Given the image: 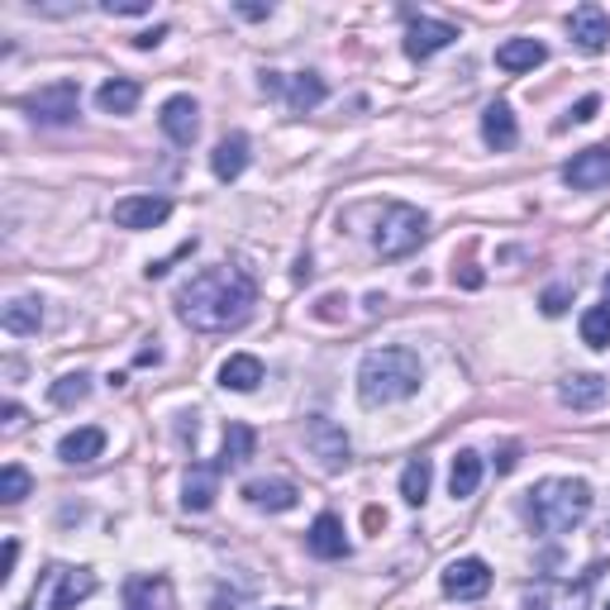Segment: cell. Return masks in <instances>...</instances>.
<instances>
[{"label":"cell","mask_w":610,"mask_h":610,"mask_svg":"<svg viewBox=\"0 0 610 610\" xmlns=\"http://www.w3.org/2000/svg\"><path fill=\"white\" fill-rule=\"evenodd\" d=\"M258 306V287L243 267L215 263L201 267L196 277H187L177 287V315L181 324H191L196 334H229L243 330Z\"/></svg>","instance_id":"6da1fadb"},{"label":"cell","mask_w":610,"mask_h":610,"mask_svg":"<svg viewBox=\"0 0 610 610\" xmlns=\"http://www.w3.org/2000/svg\"><path fill=\"white\" fill-rule=\"evenodd\" d=\"M420 378H424V368H420V354H415V348H400V344L372 348V354L358 362V400L368 410L396 406V400H410L420 392Z\"/></svg>","instance_id":"7a4b0ae2"},{"label":"cell","mask_w":610,"mask_h":610,"mask_svg":"<svg viewBox=\"0 0 610 610\" xmlns=\"http://www.w3.org/2000/svg\"><path fill=\"white\" fill-rule=\"evenodd\" d=\"M525 515L539 535H567L591 515V487L582 477H543V482L529 491Z\"/></svg>","instance_id":"3957f363"},{"label":"cell","mask_w":610,"mask_h":610,"mask_svg":"<svg viewBox=\"0 0 610 610\" xmlns=\"http://www.w3.org/2000/svg\"><path fill=\"white\" fill-rule=\"evenodd\" d=\"M91 591H96V573H91V567L48 563L44 573H38V587L24 610H76Z\"/></svg>","instance_id":"277c9868"},{"label":"cell","mask_w":610,"mask_h":610,"mask_svg":"<svg viewBox=\"0 0 610 610\" xmlns=\"http://www.w3.org/2000/svg\"><path fill=\"white\" fill-rule=\"evenodd\" d=\"M430 239V219H424V211H415V205H386L382 225L378 234H372V243H378L382 258H410L420 243Z\"/></svg>","instance_id":"5b68a950"},{"label":"cell","mask_w":610,"mask_h":610,"mask_svg":"<svg viewBox=\"0 0 610 610\" xmlns=\"http://www.w3.org/2000/svg\"><path fill=\"white\" fill-rule=\"evenodd\" d=\"M596 573H582L577 582L573 577H539L525 587V606L529 610H591V587H596Z\"/></svg>","instance_id":"8992f818"},{"label":"cell","mask_w":610,"mask_h":610,"mask_svg":"<svg viewBox=\"0 0 610 610\" xmlns=\"http://www.w3.org/2000/svg\"><path fill=\"white\" fill-rule=\"evenodd\" d=\"M24 110H29L38 124H72L76 115H82V91H76V82L38 86L34 96H24Z\"/></svg>","instance_id":"52a82bcc"},{"label":"cell","mask_w":610,"mask_h":610,"mask_svg":"<svg viewBox=\"0 0 610 610\" xmlns=\"http://www.w3.org/2000/svg\"><path fill=\"white\" fill-rule=\"evenodd\" d=\"M306 448L320 458L324 473H339V467L348 463V434H344V424H334V420H324V415H315V420H306Z\"/></svg>","instance_id":"ba28073f"},{"label":"cell","mask_w":610,"mask_h":610,"mask_svg":"<svg viewBox=\"0 0 610 610\" xmlns=\"http://www.w3.org/2000/svg\"><path fill=\"white\" fill-rule=\"evenodd\" d=\"M487 591H491V567L482 558H453L444 567V596H453V601H477Z\"/></svg>","instance_id":"9c48e42d"},{"label":"cell","mask_w":610,"mask_h":610,"mask_svg":"<svg viewBox=\"0 0 610 610\" xmlns=\"http://www.w3.org/2000/svg\"><path fill=\"white\" fill-rule=\"evenodd\" d=\"M158 124H163V134L172 139L177 148H191L196 144V134H201V106L191 96H172V100H163Z\"/></svg>","instance_id":"30bf717a"},{"label":"cell","mask_w":610,"mask_h":610,"mask_svg":"<svg viewBox=\"0 0 610 610\" xmlns=\"http://www.w3.org/2000/svg\"><path fill=\"white\" fill-rule=\"evenodd\" d=\"M458 38V29L453 24H444V20H424V15H415L410 24H406V53L415 58V62H424V58H434V53H444V48Z\"/></svg>","instance_id":"8fae6325"},{"label":"cell","mask_w":610,"mask_h":610,"mask_svg":"<svg viewBox=\"0 0 610 610\" xmlns=\"http://www.w3.org/2000/svg\"><path fill=\"white\" fill-rule=\"evenodd\" d=\"M567 34H573V44L582 48V53H606V44H610V15L601 5H577L573 10V20H567Z\"/></svg>","instance_id":"7c38bea8"},{"label":"cell","mask_w":610,"mask_h":610,"mask_svg":"<svg viewBox=\"0 0 610 610\" xmlns=\"http://www.w3.org/2000/svg\"><path fill=\"white\" fill-rule=\"evenodd\" d=\"M219 463H191L187 467V477H181V505H187L191 515H201V511H211L215 497H219Z\"/></svg>","instance_id":"4fadbf2b"},{"label":"cell","mask_w":610,"mask_h":610,"mask_svg":"<svg viewBox=\"0 0 610 610\" xmlns=\"http://www.w3.org/2000/svg\"><path fill=\"white\" fill-rule=\"evenodd\" d=\"M563 181L573 191H596V187H610V148H582L573 163L563 167Z\"/></svg>","instance_id":"5bb4252c"},{"label":"cell","mask_w":610,"mask_h":610,"mask_svg":"<svg viewBox=\"0 0 610 610\" xmlns=\"http://www.w3.org/2000/svg\"><path fill=\"white\" fill-rule=\"evenodd\" d=\"M167 215H172V201L167 196H124V201H115V225L120 229H158Z\"/></svg>","instance_id":"9a60e30c"},{"label":"cell","mask_w":610,"mask_h":610,"mask_svg":"<svg viewBox=\"0 0 610 610\" xmlns=\"http://www.w3.org/2000/svg\"><path fill=\"white\" fill-rule=\"evenodd\" d=\"M124 610H177V591L163 573L153 577H129L124 582Z\"/></svg>","instance_id":"2e32d148"},{"label":"cell","mask_w":610,"mask_h":610,"mask_svg":"<svg viewBox=\"0 0 610 610\" xmlns=\"http://www.w3.org/2000/svg\"><path fill=\"white\" fill-rule=\"evenodd\" d=\"M243 501H249L253 511L282 515V511H291V505L301 501V491H296V482H287V477H258V482L243 487Z\"/></svg>","instance_id":"e0dca14e"},{"label":"cell","mask_w":610,"mask_h":610,"mask_svg":"<svg viewBox=\"0 0 610 610\" xmlns=\"http://www.w3.org/2000/svg\"><path fill=\"white\" fill-rule=\"evenodd\" d=\"M606 396H610V382L596 378V372H573V378L558 386V400L567 410H596V406H606Z\"/></svg>","instance_id":"ac0fdd59"},{"label":"cell","mask_w":610,"mask_h":610,"mask_svg":"<svg viewBox=\"0 0 610 610\" xmlns=\"http://www.w3.org/2000/svg\"><path fill=\"white\" fill-rule=\"evenodd\" d=\"M306 549L315 553V558H324V563H334V558H348V539H344V521H339V515L324 511L320 521L306 529Z\"/></svg>","instance_id":"d6986e66"},{"label":"cell","mask_w":610,"mask_h":610,"mask_svg":"<svg viewBox=\"0 0 610 610\" xmlns=\"http://www.w3.org/2000/svg\"><path fill=\"white\" fill-rule=\"evenodd\" d=\"M482 139H487V148H515L521 144V124H515V110L505 106V100H491L487 115H482Z\"/></svg>","instance_id":"ffe728a7"},{"label":"cell","mask_w":610,"mask_h":610,"mask_svg":"<svg viewBox=\"0 0 610 610\" xmlns=\"http://www.w3.org/2000/svg\"><path fill=\"white\" fill-rule=\"evenodd\" d=\"M253 448H258V434L249 430L243 420H229L225 424V439H219V473H234V467H243L253 458Z\"/></svg>","instance_id":"44dd1931"},{"label":"cell","mask_w":610,"mask_h":610,"mask_svg":"<svg viewBox=\"0 0 610 610\" xmlns=\"http://www.w3.org/2000/svg\"><path fill=\"white\" fill-rule=\"evenodd\" d=\"M243 167H249V134H225L211 153V172L219 181H239Z\"/></svg>","instance_id":"7402d4cb"},{"label":"cell","mask_w":610,"mask_h":610,"mask_svg":"<svg viewBox=\"0 0 610 610\" xmlns=\"http://www.w3.org/2000/svg\"><path fill=\"white\" fill-rule=\"evenodd\" d=\"M219 386L225 392H258L263 386V362L253 354H229L219 362Z\"/></svg>","instance_id":"603a6c76"},{"label":"cell","mask_w":610,"mask_h":610,"mask_svg":"<svg viewBox=\"0 0 610 610\" xmlns=\"http://www.w3.org/2000/svg\"><path fill=\"white\" fill-rule=\"evenodd\" d=\"M543 58H549V48H543L539 38H505V44L497 48L501 72H535Z\"/></svg>","instance_id":"cb8c5ba5"},{"label":"cell","mask_w":610,"mask_h":610,"mask_svg":"<svg viewBox=\"0 0 610 610\" xmlns=\"http://www.w3.org/2000/svg\"><path fill=\"white\" fill-rule=\"evenodd\" d=\"M100 453H106V430H96V424H86V430H72V434L58 444V458L72 463V467L96 463Z\"/></svg>","instance_id":"d4e9b609"},{"label":"cell","mask_w":610,"mask_h":610,"mask_svg":"<svg viewBox=\"0 0 610 610\" xmlns=\"http://www.w3.org/2000/svg\"><path fill=\"white\" fill-rule=\"evenodd\" d=\"M324 96H330V86H324L320 72H301V76H291V82H287V106H291V115H310Z\"/></svg>","instance_id":"484cf974"},{"label":"cell","mask_w":610,"mask_h":610,"mask_svg":"<svg viewBox=\"0 0 610 610\" xmlns=\"http://www.w3.org/2000/svg\"><path fill=\"white\" fill-rule=\"evenodd\" d=\"M0 324H5V334H38L44 330V306L34 296H15V301L0 310Z\"/></svg>","instance_id":"4316f807"},{"label":"cell","mask_w":610,"mask_h":610,"mask_svg":"<svg viewBox=\"0 0 610 610\" xmlns=\"http://www.w3.org/2000/svg\"><path fill=\"white\" fill-rule=\"evenodd\" d=\"M96 106L106 110V115H134V106H139V82H129V76L100 82V91H96Z\"/></svg>","instance_id":"83f0119b"},{"label":"cell","mask_w":610,"mask_h":610,"mask_svg":"<svg viewBox=\"0 0 610 610\" xmlns=\"http://www.w3.org/2000/svg\"><path fill=\"white\" fill-rule=\"evenodd\" d=\"M477 482H482V458H477L473 448H463L458 458H453V467H448V491L463 501V497H473L477 491Z\"/></svg>","instance_id":"f1b7e54d"},{"label":"cell","mask_w":610,"mask_h":610,"mask_svg":"<svg viewBox=\"0 0 610 610\" xmlns=\"http://www.w3.org/2000/svg\"><path fill=\"white\" fill-rule=\"evenodd\" d=\"M430 482H434L430 458H410L406 473H400V497H406V505H424V497H430Z\"/></svg>","instance_id":"f546056e"},{"label":"cell","mask_w":610,"mask_h":610,"mask_svg":"<svg viewBox=\"0 0 610 610\" xmlns=\"http://www.w3.org/2000/svg\"><path fill=\"white\" fill-rule=\"evenodd\" d=\"M91 396V378L86 372H68V378H58L53 386H48V400L62 410H72V406H82V400Z\"/></svg>","instance_id":"4dcf8cb0"},{"label":"cell","mask_w":610,"mask_h":610,"mask_svg":"<svg viewBox=\"0 0 610 610\" xmlns=\"http://www.w3.org/2000/svg\"><path fill=\"white\" fill-rule=\"evenodd\" d=\"M582 344L610 348V306H591L587 315H582Z\"/></svg>","instance_id":"1f68e13d"},{"label":"cell","mask_w":610,"mask_h":610,"mask_svg":"<svg viewBox=\"0 0 610 610\" xmlns=\"http://www.w3.org/2000/svg\"><path fill=\"white\" fill-rule=\"evenodd\" d=\"M29 487H34V477L24 473L20 463H5V467H0V501H5V505H20L24 497H29Z\"/></svg>","instance_id":"d6a6232c"},{"label":"cell","mask_w":610,"mask_h":610,"mask_svg":"<svg viewBox=\"0 0 610 610\" xmlns=\"http://www.w3.org/2000/svg\"><path fill=\"white\" fill-rule=\"evenodd\" d=\"M567 301H573V287H549L539 296V306H543V315H563Z\"/></svg>","instance_id":"836d02e7"},{"label":"cell","mask_w":610,"mask_h":610,"mask_svg":"<svg viewBox=\"0 0 610 610\" xmlns=\"http://www.w3.org/2000/svg\"><path fill=\"white\" fill-rule=\"evenodd\" d=\"M100 10H106V15H148V0H106V5H100Z\"/></svg>","instance_id":"e575fe53"},{"label":"cell","mask_w":610,"mask_h":610,"mask_svg":"<svg viewBox=\"0 0 610 610\" xmlns=\"http://www.w3.org/2000/svg\"><path fill=\"white\" fill-rule=\"evenodd\" d=\"M0 420H5V434H20L24 430V410L15 406V400H5V406H0Z\"/></svg>","instance_id":"d590c367"},{"label":"cell","mask_w":610,"mask_h":610,"mask_svg":"<svg viewBox=\"0 0 610 610\" xmlns=\"http://www.w3.org/2000/svg\"><path fill=\"white\" fill-rule=\"evenodd\" d=\"M596 110H601V100H596V96H582V100H577V106L567 110V115H573V124H587Z\"/></svg>","instance_id":"8d00e7d4"},{"label":"cell","mask_w":610,"mask_h":610,"mask_svg":"<svg viewBox=\"0 0 610 610\" xmlns=\"http://www.w3.org/2000/svg\"><path fill=\"white\" fill-rule=\"evenodd\" d=\"M187 253H196V239L181 243V258H187ZM167 267H172V258H163V263H148V267H144V272H148V282H153V277H167Z\"/></svg>","instance_id":"74e56055"},{"label":"cell","mask_w":610,"mask_h":610,"mask_svg":"<svg viewBox=\"0 0 610 610\" xmlns=\"http://www.w3.org/2000/svg\"><path fill=\"white\" fill-rule=\"evenodd\" d=\"M163 38H167V24H158V29H144V34H134V48H144V53H148V48H158Z\"/></svg>","instance_id":"f35d334b"},{"label":"cell","mask_w":610,"mask_h":610,"mask_svg":"<svg viewBox=\"0 0 610 610\" xmlns=\"http://www.w3.org/2000/svg\"><path fill=\"white\" fill-rule=\"evenodd\" d=\"M491 463H497V473H515V463H521V448H515V444H505Z\"/></svg>","instance_id":"ab89813d"},{"label":"cell","mask_w":610,"mask_h":610,"mask_svg":"<svg viewBox=\"0 0 610 610\" xmlns=\"http://www.w3.org/2000/svg\"><path fill=\"white\" fill-rule=\"evenodd\" d=\"M339 306H344V296H324V301H320V315H324V320H339Z\"/></svg>","instance_id":"60d3db41"},{"label":"cell","mask_w":610,"mask_h":610,"mask_svg":"<svg viewBox=\"0 0 610 610\" xmlns=\"http://www.w3.org/2000/svg\"><path fill=\"white\" fill-rule=\"evenodd\" d=\"M263 91H267V96H282V91H287L282 72H263Z\"/></svg>","instance_id":"b9f144b4"},{"label":"cell","mask_w":610,"mask_h":610,"mask_svg":"<svg viewBox=\"0 0 610 610\" xmlns=\"http://www.w3.org/2000/svg\"><path fill=\"white\" fill-rule=\"evenodd\" d=\"M239 15H243V20H267L272 5H239Z\"/></svg>","instance_id":"7bdbcfd3"},{"label":"cell","mask_w":610,"mask_h":610,"mask_svg":"<svg viewBox=\"0 0 610 610\" xmlns=\"http://www.w3.org/2000/svg\"><path fill=\"white\" fill-rule=\"evenodd\" d=\"M15 558H20V543H15V539H10V543H5V577H10V573H15Z\"/></svg>","instance_id":"ee69618b"},{"label":"cell","mask_w":610,"mask_h":610,"mask_svg":"<svg viewBox=\"0 0 610 610\" xmlns=\"http://www.w3.org/2000/svg\"><path fill=\"white\" fill-rule=\"evenodd\" d=\"M158 358H163L158 348H139V358H134V362H139V368H148V362H158Z\"/></svg>","instance_id":"f6af8a7d"},{"label":"cell","mask_w":610,"mask_h":610,"mask_svg":"<svg viewBox=\"0 0 610 610\" xmlns=\"http://www.w3.org/2000/svg\"><path fill=\"white\" fill-rule=\"evenodd\" d=\"M601 296H606V306H610V277H601Z\"/></svg>","instance_id":"bcb514c9"},{"label":"cell","mask_w":610,"mask_h":610,"mask_svg":"<svg viewBox=\"0 0 610 610\" xmlns=\"http://www.w3.org/2000/svg\"><path fill=\"white\" fill-rule=\"evenodd\" d=\"M272 610H291V606H272Z\"/></svg>","instance_id":"7dc6e473"}]
</instances>
